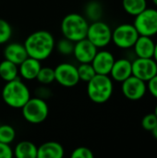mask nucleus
Listing matches in <instances>:
<instances>
[{
    "label": "nucleus",
    "instance_id": "16",
    "mask_svg": "<svg viewBox=\"0 0 157 158\" xmlns=\"http://www.w3.org/2000/svg\"><path fill=\"white\" fill-rule=\"evenodd\" d=\"M155 46V43L152 39V37L139 35L132 48L134 49V53L137 56V57L149 58L154 56Z\"/></svg>",
    "mask_w": 157,
    "mask_h": 158
},
{
    "label": "nucleus",
    "instance_id": "17",
    "mask_svg": "<svg viewBox=\"0 0 157 158\" xmlns=\"http://www.w3.org/2000/svg\"><path fill=\"white\" fill-rule=\"evenodd\" d=\"M4 56L5 59H7L19 66L29 56L24 44L19 43H10L6 44L4 49Z\"/></svg>",
    "mask_w": 157,
    "mask_h": 158
},
{
    "label": "nucleus",
    "instance_id": "18",
    "mask_svg": "<svg viewBox=\"0 0 157 158\" xmlns=\"http://www.w3.org/2000/svg\"><path fill=\"white\" fill-rule=\"evenodd\" d=\"M65 151L61 143L54 141L42 143L37 150V158H62Z\"/></svg>",
    "mask_w": 157,
    "mask_h": 158
},
{
    "label": "nucleus",
    "instance_id": "28",
    "mask_svg": "<svg viewBox=\"0 0 157 158\" xmlns=\"http://www.w3.org/2000/svg\"><path fill=\"white\" fill-rule=\"evenodd\" d=\"M157 124V117L155 113L145 115L142 119V127L147 131H152Z\"/></svg>",
    "mask_w": 157,
    "mask_h": 158
},
{
    "label": "nucleus",
    "instance_id": "2",
    "mask_svg": "<svg viewBox=\"0 0 157 158\" xmlns=\"http://www.w3.org/2000/svg\"><path fill=\"white\" fill-rule=\"evenodd\" d=\"M1 95L6 106L11 108L21 109L31 98V92L29 87L22 81V79L18 77L6 82L2 89Z\"/></svg>",
    "mask_w": 157,
    "mask_h": 158
},
{
    "label": "nucleus",
    "instance_id": "4",
    "mask_svg": "<svg viewBox=\"0 0 157 158\" xmlns=\"http://www.w3.org/2000/svg\"><path fill=\"white\" fill-rule=\"evenodd\" d=\"M60 28L63 37L75 43L86 38L89 22L88 19L81 14L69 13L63 18Z\"/></svg>",
    "mask_w": 157,
    "mask_h": 158
},
{
    "label": "nucleus",
    "instance_id": "1",
    "mask_svg": "<svg viewBox=\"0 0 157 158\" xmlns=\"http://www.w3.org/2000/svg\"><path fill=\"white\" fill-rule=\"evenodd\" d=\"M23 44L29 56L43 61L53 54L56 40L50 31L40 30L31 32L26 38Z\"/></svg>",
    "mask_w": 157,
    "mask_h": 158
},
{
    "label": "nucleus",
    "instance_id": "29",
    "mask_svg": "<svg viewBox=\"0 0 157 158\" xmlns=\"http://www.w3.org/2000/svg\"><path fill=\"white\" fill-rule=\"evenodd\" d=\"M70 156L71 158H93L94 155L90 148L85 146H80L72 151Z\"/></svg>",
    "mask_w": 157,
    "mask_h": 158
},
{
    "label": "nucleus",
    "instance_id": "5",
    "mask_svg": "<svg viewBox=\"0 0 157 158\" xmlns=\"http://www.w3.org/2000/svg\"><path fill=\"white\" fill-rule=\"evenodd\" d=\"M23 118L31 124H40L46 120L49 107L44 99L37 96L31 97L21 107Z\"/></svg>",
    "mask_w": 157,
    "mask_h": 158
},
{
    "label": "nucleus",
    "instance_id": "15",
    "mask_svg": "<svg viewBox=\"0 0 157 158\" xmlns=\"http://www.w3.org/2000/svg\"><path fill=\"white\" fill-rule=\"evenodd\" d=\"M41 61L28 56L19 65V76L25 81L36 80L39 70L41 69Z\"/></svg>",
    "mask_w": 157,
    "mask_h": 158
},
{
    "label": "nucleus",
    "instance_id": "8",
    "mask_svg": "<svg viewBox=\"0 0 157 158\" xmlns=\"http://www.w3.org/2000/svg\"><path fill=\"white\" fill-rule=\"evenodd\" d=\"M134 27L140 35L153 37L157 34V9L146 7L135 16Z\"/></svg>",
    "mask_w": 157,
    "mask_h": 158
},
{
    "label": "nucleus",
    "instance_id": "20",
    "mask_svg": "<svg viewBox=\"0 0 157 158\" xmlns=\"http://www.w3.org/2000/svg\"><path fill=\"white\" fill-rule=\"evenodd\" d=\"M19 76V66L13 62L4 59L0 62V78L6 81H12Z\"/></svg>",
    "mask_w": 157,
    "mask_h": 158
},
{
    "label": "nucleus",
    "instance_id": "11",
    "mask_svg": "<svg viewBox=\"0 0 157 158\" xmlns=\"http://www.w3.org/2000/svg\"><path fill=\"white\" fill-rule=\"evenodd\" d=\"M132 75L147 82L157 74V63L153 57H137L131 61Z\"/></svg>",
    "mask_w": 157,
    "mask_h": 158
},
{
    "label": "nucleus",
    "instance_id": "24",
    "mask_svg": "<svg viewBox=\"0 0 157 158\" xmlns=\"http://www.w3.org/2000/svg\"><path fill=\"white\" fill-rule=\"evenodd\" d=\"M77 69L80 81H82L86 83L96 75V72L91 63H80Z\"/></svg>",
    "mask_w": 157,
    "mask_h": 158
},
{
    "label": "nucleus",
    "instance_id": "3",
    "mask_svg": "<svg viewBox=\"0 0 157 158\" xmlns=\"http://www.w3.org/2000/svg\"><path fill=\"white\" fill-rule=\"evenodd\" d=\"M113 91V80L109 75L96 74L87 82L88 97L95 104L106 103L111 98Z\"/></svg>",
    "mask_w": 157,
    "mask_h": 158
},
{
    "label": "nucleus",
    "instance_id": "10",
    "mask_svg": "<svg viewBox=\"0 0 157 158\" xmlns=\"http://www.w3.org/2000/svg\"><path fill=\"white\" fill-rule=\"evenodd\" d=\"M121 83V91L123 95L130 101H139L146 94V82L133 75L129 77Z\"/></svg>",
    "mask_w": 157,
    "mask_h": 158
},
{
    "label": "nucleus",
    "instance_id": "34",
    "mask_svg": "<svg viewBox=\"0 0 157 158\" xmlns=\"http://www.w3.org/2000/svg\"><path fill=\"white\" fill-rule=\"evenodd\" d=\"M153 58L156 61L157 63V42L155 43V52H154V56Z\"/></svg>",
    "mask_w": 157,
    "mask_h": 158
},
{
    "label": "nucleus",
    "instance_id": "9",
    "mask_svg": "<svg viewBox=\"0 0 157 158\" xmlns=\"http://www.w3.org/2000/svg\"><path fill=\"white\" fill-rule=\"evenodd\" d=\"M54 69L55 81L63 87L72 88L81 81L78 74V69L71 63H60Z\"/></svg>",
    "mask_w": 157,
    "mask_h": 158
},
{
    "label": "nucleus",
    "instance_id": "22",
    "mask_svg": "<svg viewBox=\"0 0 157 158\" xmlns=\"http://www.w3.org/2000/svg\"><path fill=\"white\" fill-rule=\"evenodd\" d=\"M103 15L102 5L98 1H91L85 6V18L93 21L100 20Z\"/></svg>",
    "mask_w": 157,
    "mask_h": 158
},
{
    "label": "nucleus",
    "instance_id": "32",
    "mask_svg": "<svg viewBox=\"0 0 157 158\" xmlns=\"http://www.w3.org/2000/svg\"><path fill=\"white\" fill-rule=\"evenodd\" d=\"M147 91L152 96L157 99V74L147 81Z\"/></svg>",
    "mask_w": 157,
    "mask_h": 158
},
{
    "label": "nucleus",
    "instance_id": "6",
    "mask_svg": "<svg viewBox=\"0 0 157 158\" xmlns=\"http://www.w3.org/2000/svg\"><path fill=\"white\" fill-rule=\"evenodd\" d=\"M139 35L133 24L123 23L112 31V42L120 49H129L133 47Z\"/></svg>",
    "mask_w": 157,
    "mask_h": 158
},
{
    "label": "nucleus",
    "instance_id": "13",
    "mask_svg": "<svg viewBox=\"0 0 157 158\" xmlns=\"http://www.w3.org/2000/svg\"><path fill=\"white\" fill-rule=\"evenodd\" d=\"M115 60L116 59L111 52L107 50H100L97 51L91 64L96 74L109 75Z\"/></svg>",
    "mask_w": 157,
    "mask_h": 158
},
{
    "label": "nucleus",
    "instance_id": "23",
    "mask_svg": "<svg viewBox=\"0 0 157 158\" xmlns=\"http://www.w3.org/2000/svg\"><path fill=\"white\" fill-rule=\"evenodd\" d=\"M37 81L43 85H49L55 81V69L51 67H42L36 77Z\"/></svg>",
    "mask_w": 157,
    "mask_h": 158
},
{
    "label": "nucleus",
    "instance_id": "30",
    "mask_svg": "<svg viewBox=\"0 0 157 158\" xmlns=\"http://www.w3.org/2000/svg\"><path fill=\"white\" fill-rule=\"evenodd\" d=\"M13 156L14 153L10 144L0 142V158H12Z\"/></svg>",
    "mask_w": 157,
    "mask_h": 158
},
{
    "label": "nucleus",
    "instance_id": "31",
    "mask_svg": "<svg viewBox=\"0 0 157 158\" xmlns=\"http://www.w3.org/2000/svg\"><path fill=\"white\" fill-rule=\"evenodd\" d=\"M47 85H43L41 84V86L39 88L36 89V96L39 97V98H42V99H44L46 100L47 98H49L51 96V91L48 87H46Z\"/></svg>",
    "mask_w": 157,
    "mask_h": 158
},
{
    "label": "nucleus",
    "instance_id": "7",
    "mask_svg": "<svg viewBox=\"0 0 157 158\" xmlns=\"http://www.w3.org/2000/svg\"><path fill=\"white\" fill-rule=\"evenodd\" d=\"M86 38L97 48H104L112 42V30L102 20L93 21L89 24Z\"/></svg>",
    "mask_w": 157,
    "mask_h": 158
},
{
    "label": "nucleus",
    "instance_id": "36",
    "mask_svg": "<svg viewBox=\"0 0 157 158\" xmlns=\"http://www.w3.org/2000/svg\"><path fill=\"white\" fill-rule=\"evenodd\" d=\"M152 1H153V3L157 6V0H152Z\"/></svg>",
    "mask_w": 157,
    "mask_h": 158
},
{
    "label": "nucleus",
    "instance_id": "12",
    "mask_svg": "<svg viewBox=\"0 0 157 158\" xmlns=\"http://www.w3.org/2000/svg\"><path fill=\"white\" fill-rule=\"evenodd\" d=\"M98 48L87 38L75 42L73 56L79 63H91Z\"/></svg>",
    "mask_w": 157,
    "mask_h": 158
},
{
    "label": "nucleus",
    "instance_id": "14",
    "mask_svg": "<svg viewBox=\"0 0 157 158\" xmlns=\"http://www.w3.org/2000/svg\"><path fill=\"white\" fill-rule=\"evenodd\" d=\"M132 75L131 61L127 58H119L115 60L109 76L113 81L122 82Z\"/></svg>",
    "mask_w": 157,
    "mask_h": 158
},
{
    "label": "nucleus",
    "instance_id": "27",
    "mask_svg": "<svg viewBox=\"0 0 157 158\" xmlns=\"http://www.w3.org/2000/svg\"><path fill=\"white\" fill-rule=\"evenodd\" d=\"M12 36L11 25L4 19L0 18V44H6Z\"/></svg>",
    "mask_w": 157,
    "mask_h": 158
},
{
    "label": "nucleus",
    "instance_id": "21",
    "mask_svg": "<svg viewBox=\"0 0 157 158\" xmlns=\"http://www.w3.org/2000/svg\"><path fill=\"white\" fill-rule=\"evenodd\" d=\"M122 6L126 13L135 17L147 7V0H122Z\"/></svg>",
    "mask_w": 157,
    "mask_h": 158
},
{
    "label": "nucleus",
    "instance_id": "35",
    "mask_svg": "<svg viewBox=\"0 0 157 158\" xmlns=\"http://www.w3.org/2000/svg\"><path fill=\"white\" fill-rule=\"evenodd\" d=\"M155 115H156V117H157V105H156V106H155V112H154Z\"/></svg>",
    "mask_w": 157,
    "mask_h": 158
},
{
    "label": "nucleus",
    "instance_id": "33",
    "mask_svg": "<svg viewBox=\"0 0 157 158\" xmlns=\"http://www.w3.org/2000/svg\"><path fill=\"white\" fill-rule=\"evenodd\" d=\"M152 132V134H153V136H154V138L155 139H156L157 140V124H156V126L154 128V130L151 131Z\"/></svg>",
    "mask_w": 157,
    "mask_h": 158
},
{
    "label": "nucleus",
    "instance_id": "19",
    "mask_svg": "<svg viewBox=\"0 0 157 158\" xmlns=\"http://www.w3.org/2000/svg\"><path fill=\"white\" fill-rule=\"evenodd\" d=\"M38 147L30 141L18 143L13 150L14 156L17 158H37Z\"/></svg>",
    "mask_w": 157,
    "mask_h": 158
},
{
    "label": "nucleus",
    "instance_id": "25",
    "mask_svg": "<svg viewBox=\"0 0 157 158\" xmlns=\"http://www.w3.org/2000/svg\"><path fill=\"white\" fill-rule=\"evenodd\" d=\"M74 44H75L74 42H72L68 38L63 37L59 41L56 42L55 49H56V51L62 56H70L73 54Z\"/></svg>",
    "mask_w": 157,
    "mask_h": 158
},
{
    "label": "nucleus",
    "instance_id": "26",
    "mask_svg": "<svg viewBox=\"0 0 157 158\" xmlns=\"http://www.w3.org/2000/svg\"><path fill=\"white\" fill-rule=\"evenodd\" d=\"M16 138V131L15 129L8 125V124H3L0 125V142L4 143L10 144L14 142Z\"/></svg>",
    "mask_w": 157,
    "mask_h": 158
}]
</instances>
